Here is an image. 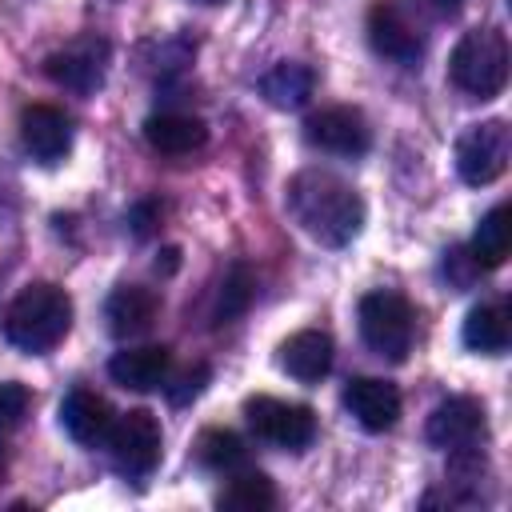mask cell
Segmentation results:
<instances>
[{
	"label": "cell",
	"instance_id": "6da1fadb",
	"mask_svg": "<svg viewBox=\"0 0 512 512\" xmlns=\"http://www.w3.org/2000/svg\"><path fill=\"white\" fill-rule=\"evenodd\" d=\"M284 204L292 212V220L324 248H344L360 236L364 228V200L360 192L328 172V168H304L288 180L284 188Z\"/></svg>",
	"mask_w": 512,
	"mask_h": 512
},
{
	"label": "cell",
	"instance_id": "7a4b0ae2",
	"mask_svg": "<svg viewBox=\"0 0 512 512\" xmlns=\"http://www.w3.org/2000/svg\"><path fill=\"white\" fill-rule=\"evenodd\" d=\"M68 328H72V296L48 280L24 284L4 308V336L12 348L28 356L56 348L68 336Z\"/></svg>",
	"mask_w": 512,
	"mask_h": 512
},
{
	"label": "cell",
	"instance_id": "3957f363",
	"mask_svg": "<svg viewBox=\"0 0 512 512\" xmlns=\"http://www.w3.org/2000/svg\"><path fill=\"white\" fill-rule=\"evenodd\" d=\"M508 64H512V52L500 28H468L448 56V76L460 92L476 100H492L508 84Z\"/></svg>",
	"mask_w": 512,
	"mask_h": 512
},
{
	"label": "cell",
	"instance_id": "277c9868",
	"mask_svg": "<svg viewBox=\"0 0 512 512\" xmlns=\"http://www.w3.org/2000/svg\"><path fill=\"white\" fill-rule=\"evenodd\" d=\"M356 320H360L364 344H368L376 356L400 364V360L412 352L416 312H412V304H408L400 292H388V288L364 292V296H360V308H356Z\"/></svg>",
	"mask_w": 512,
	"mask_h": 512
},
{
	"label": "cell",
	"instance_id": "5b68a950",
	"mask_svg": "<svg viewBox=\"0 0 512 512\" xmlns=\"http://www.w3.org/2000/svg\"><path fill=\"white\" fill-rule=\"evenodd\" d=\"M508 160H512V132H508V120H500V116L468 124L456 140V172L472 188L500 180Z\"/></svg>",
	"mask_w": 512,
	"mask_h": 512
},
{
	"label": "cell",
	"instance_id": "8992f818",
	"mask_svg": "<svg viewBox=\"0 0 512 512\" xmlns=\"http://www.w3.org/2000/svg\"><path fill=\"white\" fill-rule=\"evenodd\" d=\"M104 444H108V456H112L116 472L140 480L160 464L164 432H160V420L148 408H128L112 420V432H108Z\"/></svg>",
	"mask_w": 512,
	"mask_h": 512
},
{
	"label": "cell",
	"instance_id": "52a82bcc",
	"mask_svg": "<svg viewBox=\"0 0 512 512\" xmlns=\"http://www.w3.org/2000/svg\"><path fill=\"white\" fill-rule=\"evenodd\" d=\"M244 416H248V428L276 448L304 452L316 440V412L308 404L280 400V396H248Z\"/></svg>",
	"mask_w": 512,
	"mask_h": 512
},
{
	"label": "cell",
	"instance_id": "ba28073f",
	"mask_svg": "<svg viewBox=\"0 0 512 512\" xmlns=\"http://www.w3.org/2000/svg\"><path fill=\"white\" fill-rule=\"evenodd\" d=\"M44 76L76 96H92L108 76V40L100 36H76L72 44L56 48L44 60Z\"/></svg>",
	"mask_w": 512,
	"mask_h": 512
},
{
	"label": "cell",
	"instance_id": "9c48e42d",
	"mask_svg": "<svg viewBox=\"0 0 512 512\" xmlns=\"http://www.w3.org/2000/svg\"><path fill=\"white\" fill-rule=\"evenodd\" d=\"M304 140L328 156H364L372 148V128L360 108L332 104V108H320L316 116H308Z\"/></svg>",
	"mask_w": 512,
	"mask_h": 512
},
{
	"label": "cell",
	"instance_id": "30bf717a",
	"mask_svg": "<svg viewBox=\"0 0 512 512\" xmlns=\"http://www.w3.org/2000/svg\"><path fill=\"white\" fill-rule=\"evenodd\" d=\"M368 44L396 64H416L424 56V36L396 0H376L368 8Z\"/></svg>",
	"mask_w": 512,
	"mask_h": 512
},
{
	"label": "cell",
	"instance_id": "8fae6325",
	"mask_svg": "<svg viewBox=\"0 0 512 512\" xmlns=\"http://www.w3.org/2000/svg\"><path fill=\"white\" fill-rule=\"evenodd\" d=\"M424 436L432 448L456 452V448H476L484 436V404L476 396H448L428 412Z\"/></svg>",
	"mask_w": 512,
	"mask_h": 512
},
{
	"label": "cell",
	"instance_id": "7c38bea8",
	"mask_svg": "<svg viewBox=\"0 0 512 512\" xmlns=\"http://www.w3.org/2000/svg\"><path fill=\"white\" fill-rule=\"evenodd\" d=\"M344 408L364 432H388L400 420V388L384 376H352L344 384Z\"/></svg>",
	"mask_w": 512,
	"mask_h": 512
},
{
	"label": "cell",
	"instance_id": "4fadbf2b",
	"mask_svg": "<svg viewBox=\"0 0 512 512\" xmlns=\"http://www.w3.org/2000/svg\"><path fill=\"white\" fill-rule=\"evenodd\" d=\"M20 140L36 164H60L72 148V120L56 104H28L20 112Z\"/></svg>",
	"mask_w": 512,
	"mask_h": 512
},
{
	"label": "cell",
	"instance_id": "5bb4252c",
	"mask_svg": "<svg viewBox=\"0 0 512 512\" xmlns=\"http://www.w3.org/2000/svg\"><path fill=\"white\" fill-rule=\"evenodd\" d=\"M112 420H116L112 404H108L104 396H96L92 388H72V392L64 396V404H60V424H64V432H68L80 448L104 444L108 432H112Z\"/></svg>",
	"mask_w": 512,
	"mask_h": 512
},
{
	"label": "cell",
	"instance_id": "9a60e30c",
	"mask_svg": "<svg viewBox=\"0 0 512 512\" xmlns=\"http://www.w3.org/2000/svg\"><path fill=\"white\" fill-rule=\"evenodd\" d=\"M332 356H336V348H332V336H328V332H320V328H300V332H292V336L280 344V356H276V360H280V368H284L292 380L316 384V380L328 376Z\"/></svg>",
	"mask_w": 512,
	"mask_h": 512
},
{
	"label": "cell",
	"instance_id": "2e32d148",
	"mask_svg": "<svg viewBox=\"0 0 512 512\" xmlns=\"http://www.w3.org/2000/svg\"><path fill=\"white\" fill-rule=\"evenodd\" d=\"M172 372V352L164 344H140V348H124L108 360V376L120 384V388H132V392H152L168 380Z\"/></svg>",
	"mask_w": 512,
	"mask_h": 512
},
{
	"label": "cell",
	"instance_id": "e0dca14e",
	"mask_svg": "<svg viewBox=\"0 0 512 512\" xmlns=\"http://www.w3.org/2000/svg\"><path fill=\"white\" fill-rule=\"evenodd\" d=\"M144 140L160 156H192L208 144V124L188 112H156L144 120Z\"/></svg>",
	"mask_w": 512,
	"mask_h": 512
},
{
	"label": "cell",
	"instance_id": "ac0fdd59",
	"mask_svg": "<svg viewBox=\"0 0 512 512\" xmlns=\"http://www.w3.org/2000/svg\"><path fill=\"white\" fill-rule=\"evenodd\" d=\"M156 312H160V296L152 288H144V284H120V288H112V296L104 304V320H108L112 336L148 332Z\"/></svg>",
	"mask_w": 512,
	"mask_h": 512
},
{
	"label": "cell",
	"instance_id": "d6986e66",
	"mask_svg": "<svg viewBox=\"0 0 512 512\" xmlns=\"http://www.w3.org/2000/svg\"><path fill=\"white\" fill-rule=\"evenodd\" d=\"M464 344L480 356H500L508 352V340H512V320H508V308L500 300H488V304H476L468 316H464V328H460Z\"/></svg>",
	"mask_w": 512,
	"mask_h": 512
},
{
	"label": "cell",
	"instance_id": "ffe728a7",
	"mask_svg": "<svg viewBox=\"0 0 512 512\" xmlns=\"http://www.w3.org/2000/svg\"><path fill=\"white\" fill-rule=\"evenodd\" d=\"M508 248H512V212H508V204H496L480 216L472 244H468V256L480 272H492L508 260Z\"/></svg>",
	"mask_w": 512,
	"mask_h": 512
},
{
	"label": "cell",
	"instance_id": "44dd1931",
	"mask_svg": "<svg viewBox=\"0 0 512 512\" xmlns=\"http://www.w3.org/2000/svg\"><path fill=\"white\" fill-rule=\"evenodd\" d=\"M312 88H316V72L308 64H296V60H280L276 68H268L260 76V96L272 108H284V112L304 108L308 96H312Z\"/></svg>",
	"mask_w": 512,
	"mask_h": 512
},
{
	"label": "cell",
	"instance_id": "7402d4cb",
	"mask_svg": "<svg viewBox=\"0 0 512 512\" xmlns=\"http://www.w3.org/2000/svg\"><path fill=\"white\" fill-rule=\"evenodd\" d=\"M216 504L228 512H268V508H276V484L256 468L228 472V484L216 496Z\"/></svg>",
	"mask_w": 512,
	"mask_h": 512
},
{
	"label": "cell",
	"instance_id": "603a6c76",
	"mask_svg": "<svg viewBox=\"0 0 512 512\" xmlns=\"http://www.w3.org/2000/svg\"><path fill=\"white\" fill-rule=\"evenodd\" d=\"M196 460L208 468V472H236V468H244V460H248V448H244V440L236 436V432H228V428H204L200 432V440H196Z\"/></svg>",
	"mask_w": 512,
	"mask_h": 512
},
{
	"label": "cell",
	"instance_id": "cb8c5ba5",
	"mask_svg": "<svg viewBox=\"0 0 512 512\" xmlns=\"http://www.w3.org/2000/svg\"><path fill=\"white\" fill-rule=\"evenodd\" d=\"M252 296H256V276H252V268H248L244 260H236V264L224 272V284H220L212 320H216V324H232V320H240V316L248 312Z\"/></svg>",
	"mask_w": 512,
	"mask_h": 512
},
{
	"label": "cell",
	"instance_id": "d4e9b609",
	"mask_svg": "<svg viewBox=\"0 0 512 512\" xmlns=\"http://www.w3.org/2000/svg\"><path fill=\"white\" fill-rule=\"evenodd\" d=\"M28 408H32V392H28V384H20V380H4V384H0V436H8L12 428H20L24 416H28Z\"/></svg>",
	"mask_w": 512,
	"mask_h": 512
},
{
	"label": "cell",
	"instance_id": "484cf974",
	"mask_svg": "<svg viewBox=\"0 0 512 512\" xmlns=\"http://www.w3.org/2000/svg\"><path fill=\"white\" fill-rule=\"evenodd\" d=\"M208 376H212V368H208L204 360H196V364H188L176 380H164V392H168L172 404H188V400H196V396L204 392Z\"/></svg>",
	"mask_w": 512,
	"mask_h": 512
},
{
	"label": "cell",
	"instance_id": "4316f807",
	"mask_svg": "<svg viewBox=\"0 0 512 512\" xmlns=\"http://www.w3.org/2000/svg\"><path fill=\"white\" fill-rule=\"evenodd\" d=\"M160 216H164L160 200H136V204L128 208L132 236H152V232H156V224H160Z\"/></svg>",
	"mask_w": 512,
	"mask_h": 512
},
{
	"label": "cell",
	"instance_id": "83f0119b",
	"mask_svg": "<svg viewBox=\"0 0 512 512\" xmlns=\"http://www.w3.org/2000/svg\"><path fill=\"white\" fill-rule=\"evenodd\" d=\"M176 268H180V248H172V244L160 248V252H156V272H160V276H172Z\"/></svg>",
	"mask_w": 512,
	"mask_h": 512
},
{
	"label": "cell",
	"instance_id": "f1b7e54d",
	"mask_svg": "<svg viewBox=\"0 0 512 512\" xmlns=\"http://www.w3.org/2000/svg\"><path fill=\"white\" fill-rule=\"evenodd\" d=\"M432 4H436V8H440V12H448V16H452V12H456V8H460V4H464V0H432Z\"/></svg>",
	"mask_w": 512,
	"mask_h": 512
},
{
	"label": "cell",
	"instance_id": "f546056e",
	"mask_svg": "<svg viewBox=\"0 0 512 512\" xmlns=\"http://www.w3.org/2000/svg\"><path fill=\"white\" fill-rule=\"evenodd\" d=\"M0 480H4V456H0Z\"/></svg>",
	"mask_w": 512,
	"mask_h": 512
},
{
	"label": "cell",
	"instance_id": "4dcf8cb0",
	"mask_svg": "<svg viewBox=\"0 0 512 512\" xmlns=\"http://www.w3.org/2000/svg\"><path fill=\"white\" fill-rule=\"evenodd\" d=\"M200 4H224V0H200Z\"/></svg>",
	"mask_w": 512,
	"mask_h": 512
}]
</instances>
